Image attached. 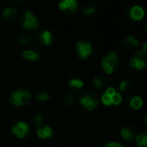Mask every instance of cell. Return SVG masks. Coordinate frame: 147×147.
Wrapping results in <instances>:
<instances>
[{
    "mask_svg": "<svg viewBox=\"0 0 147 147\" xmlns=\"http://www.w3.org/2000/svg\"><path fill=\"white\" fill-rule=\"evenodd\" d=\"M146 51H147V43H144V46H143V49H142L141 50L137 51V52L134 54V58L140 59V58L143 57L144 55H146Z\"/></svg>",
    "mask_w": 147,
    "mask_h": 147,
    "instance_id": "obj_16",
    "label": "cell"
},
{
    "mask_svg": "<svg viewBox=\"0 0 147 147\" xmlns=\"http://www.w3.org/2000/svg\"><path fill=\"white\" fill-rule=\"evenodd\" d=\"M130 105L132 108L134 109H139L142 105H143V100L140 97L138 96H134L131 100H130Z\"/></svg>",
    "mask_w": 147,
    "mask_h": 147,
    "instance_id": "obj_13",
    "label": "cell"
},
{
    "mask_svg": "<svg viewBox=\"0 0 147 147\" xmlns=\"http://www.w3.org/2000/svg\"><path fill=\"white\" fill-rule=\"evenodd\" d=\"M144 134L140 133L137 136L136 138V142L138 144V146H143V142H144Z\"/></svg>",
    "mask_w": 147,
    "mask_h": 147,
    "instance_id": "obj_25",
    "label": "cell"
},
{
    "mask_svg": "<svg viewBox=\"0 0 147 147\" xmlns=\"http://www.w3.org/2000/svg\"><path fill=\"white\" fill-rule=\"evenodd\" d=\"M31 94L29 91H23V90H17L14 91L11 94V102L15 105L16 106H21L29 105L31 101Z\"/></svg>",
    "mask_w": 147,
    "mask_h": 147,
    "instance_id": "obj_1",
    "label": "cell"
},
{
    "mask_svg": "<svg viewBox=\"0 0 147 147\" xmlns=\"http://www.w3.org/2000/svg\"><path fill=\"white\" fill-rule=\"evenodd\" d=\"M74 100H75V99L73 94H68L64 100V102L67 106H71L74 103Z\"/></svg>",
    "mask_w": 147,
    "mask_h": 147,
    "instance_id": "obj_21",
    "label": "cell"
},
{
    "mask_svg": "<svg viewBox=\"0 0 147 147\" xmlns=\"http://www.w3.org/2000/svg\"><path fill=\"white\" fill-rule=\"evenodd\" d=\"M101 101L104 105L106 106H110L112 105V98L111 96L107 95L106 94H104L101 97Z\"/></svg>",
    "mask_w": 147,
    "mask_h": 147,
    "instance_id": "obj_20",
    "label": "cell"
},
{
    "mask_svg": "<svg viewBox=\"0 0 147 147\" xmlns=\"http://www.w3.org/2000/svg\"><path fill=\"white\" fill-rule=\"evenodd\" d=\"M16 1H18V2H20V1H24V0H16Z\"/></svg>",
    "mask_w": 147,
    "mask_h": 147,
    "instance_id": "obj_34",
    "label": "cell"
},
{
    "mask_svg": "<svg viewBox=\"0 0 147 147\" xmlns=\"http://www.w3.org/2000/svg\"><path fill=\"white\" fill-rule=\"evenodd\" d=\"M23 58L29 60L31 62H37L40 58V55L37 53L34 50H25L23 52Z\"/></svg>",
    "mask_w": 147,
    "mask_h": 147,
    "instance_id": "obj_10",
    "label": "cell"
},
{
    "mask_svg": "<svg viewBox=\"0 0 147 147\" xmlns=\"http://www.w3.org/2000/svg\"><path fill=\"white\" fill-rule=\"evenodd\" d=\"M43 129H44V132H45V134H46V138H50L52 136V134H53L52 129L49 126H44Z\"/></svg>",
    "mask_w": 147,
    "mask_h": 147,
    "instance_id": "obj_26",
    "label": "cell"
},
{
    "mask_svg": "<svg viewBox=\"0 0 147 147\" xmlns=\"http://www.w3.org/2000/svg\"><path fill=\"white\" fill-rule=\"evenodd\" d=\"M17 128H18L20 131L23 132L25 134H27V133L29 132V126H27V124H25L24 122H22V121H19V122H17Z\"/></svg>",
    "mask_w": 147,
    "mask_h": 147,
    "instance_id": "obj_19",
    "label": "cell"
},
{
    "mask_svg": "<svg viewBox=\"0 0 147 147\" xmlns=\"http://www.w3.org/2000/svg\"><path fill=\"white\" fill-rule=\"evenodd\" d=\"M124 44L126 46H138L139 45V42L138 39H136L133 36H128L126 40L124 41Z\"/></svg>",
    "mask_w": 147,
    "mask_h": 147,
    "instance_id": "obj_14",
    "label": "cell"
},
{
    "mask_svg": "<svg viewBox=\"0 0 147 147\" xmlns=\"http://www.w3.org/2000/svg\"><path fill=\"white\" fill-rule=\"evenodd\" d=\"M29 41H31V38H29L28 36H26V35H22V36H20V37H18V42H19V43H21V44H23V45L27 44Z\"/></svg>",
    "mask_w": 147,
    "mask_h": 147,
    "instance_id": "obj_23",
    "label": "cell"
},
{
    "mask_svg": "<svg viewBox=\"0 0 147 147\" xmlns=\"http://www.w3.org/2000/svg\"><path fill=\"white\" fill-rule=\"evenodd\" d=\"M107 57L109 58V60H111V61H115V60H117V59H118L117 54H116L115 52H111V53H109L108 55H107Z\"/></svg>",
    "mask_w": 147,
    "mask_h": 147,
    "instance_id": "obj_30",
    "label": "cell"
},
{
    "mask_svg": "<svg viewBox=\"0 0 147 147\" xmlns=\"http://www.w3.org/2000/svg\"><path fill=\"white\" fill-rule=\"evenodd\" d=\"M49 95L47 93H45V92L40 93V94L37 96V99L38 100H40V101L47 100H49Z\"/></svg>",
    "mask_w": 147,
    "mask_h": 147,
    "instance_id": "obj_24",
    "label": "cell"
},
{
    "mask_svg": "<svg viewBox=\"0 0 147 147\" xmlns=\"http://www.w3.org/2000/svg\"><path fill=\"white\" fill-rule=\"evenodd\" d=\"M129 86V83H128V81H126V80H123L121 83H120V89L121 90V91H124L125 89H126V87Z\"/></svg>",
    "mask_w": 147,
    "mask_h": 147,
    "instance_id": "obj_28",
    "label": "cell"
},
{
    "mask_svg": "<svg viewBox=\"0 0 147 147\" xmlns=\"http://www.w3.org/2000/svg\"><path fill=\"white\" fill-rule=\"evenodd\" d=\"M105 82H106V79L104 77H95L93 80L94 86L98 88V89H100V88L103 87Z\"/></svg>",
    "mask_w": 147,
    "mask_h": 147,
    "instance_id": "obj_15",
    "label": "cell"
},
{
    "mask_svg": "<svg viewBox=\"0 0 147 147\" xmlns=\"http://www.w3.org/2000/svg\"><path fill=\"white\" fill-rule=\"evenodd\" d=\"M43 117L40 116V115H37V116L35 117V122H36V124H37V126H41L42 123H43Z\"/></svg>",
    "mask_w": 147,
    "mask_h": 147,
    "instance_id": "obj_29",
    "label": "cell"
},
{
    "mask_svg": "<svg viewBox=\"0 0 147 147\" xmlns=\"http://www.w3.org/2000/svg\"><path fill=\"white\" fill-rule=\"evenodd\" d=\"M17 14V10L12 7L5 8L2 12V17L5 20H12L16 17Z\"/></svg>",
    "mask_w": 147,
    "mask_h": 147,
    "instance_id": "obj_9",
    "label": "cell"
},
{
    "mask_svg": "<svg viewBox=\"0 0 147 147\" xmlns=\"http://www.w3.org/2000/svg\"><path fill=\"white\" fill-rule=\"evenodd\" d=\"M121 136L126 140H132L134 137L133 130L131 127H124L121 130Z\"/></svg>",
    "mask_w": 147,
    "mask_h": 147,
    "instance_id": "obj_11",
    "label": "cell"
},
{
    "mask_svg": "<svg viewBox=\"0 0 147 147\" xmlns=\"http://www.w3.org/2000/svg\"><path fill=\"white\" fill-rule=\"evenodd\" d=\"M143 146H147V132L144 134V142H143Z\"/></svg>",
    "mask_w": 147,
    "mask_h": 147,
    "instance_id": "obj_33",
    "label": "cell"
},
{
    "mask_svg": "<svg viewBox=\"0 0 147 147\" xmlns=\"http://www.w3.org/2000/svg\"><path fill=\"white\" fill-rule=\"evenodd\" d=\"M146 31H147V25H146Z\"/></svg>",
    "mask_w": 147,
    "mask_h": 147,
    "instance_id": "obj_36",
    "label": "cell"
},
{
    "mask_svg": "<svg viewBox=\"0 0 147 147\" xmlns=\"http://www.w3.org/2000/svg\"><path fill=\"white\" fill-rule=\"evenodd\" d=\"M101 64H102V68L106 73L112 74L114 71V69H116L118 68V66H119V61H118V59L115 61H111V60H109L107 55H106L102 59Z\"/></svg>",
    "mask_w": 147,
    "mask_h": 147,
    "instance_id": "obj_6",
    "label": "cell"
},
{
    "mask_svg": "<svg viewBox=\"0 0 147 147\" xmlns=\"http://www.w3.org/2000/svg\"><path fill=\"white\" fill-rule=\"evenodd\" d=\"M78 6L77 0H60L58 7L62 11L68 14L74 13Z\"/></svg>",
    "mask_w": 147,
    "mask_h": 147,
    "instance_id": "obj_5",
    "label": "cell"
},
{
    "mask_svg": "<svg viewBox=\"0 0 147 147\" xmlns=\"http://www.w3.org/2000/svg\"><path fill=\"white\" fill-rule=\"evenodd\" d=\"M111 98H112V104H113V105H119L122 101L121 95L120 94H118V93H115Z\"/></svg>",
    "mask_w": 147,
    "mask_h": 147,
    "instance_id": "obj_18",
    "label": "cell"
},
{
    "mask_svg": "<svg viewBox=\"0 0 147 147\" xmlns=\"http://www.w3.org/2000/svg\"><path fill=\"white\" fill-rule=\"evenodd\" d=\"M76 52L80 59L86 60L88 56L92 55V45L89 43L80 41L76 43Z\"/></svg>",
    "mask_w": 147,
    "mask_h": 147,
    "instance_id": "obj_3",
    "label": "cell"
},
{
    "mask_svg": "<svg viewBox=\"0 0 147 147\" xmlns=\"http://www.w3.org/2000/svg\"><path fill=\"white\" fill-rule=\"evenodd\" d=\"M137 62H138V59L137 58H132V60H131V62H130V66L132 67V68H135L136 67V64H137Z\"/></svg>",
    "mask_w": 147,
    "mask_h": 147,
    "instance_id": "obj_32",
    "label": "cell"
},
{
    "mask_svg": "<svg viewBox=\"0 0 147 147\" xmlns=\"http://www.w3.org/2000/svg\"><path fill=\"white\" fill-rule=\"evenodd\" d=\"M145 120H146V123H147V116H146V119H145Z\"/></svg>",
    "mask_w": 147,
    "mask_h": 147,
    "instance_id": "obj_35",
    "label": "cell"
},
{
    "mask_svg": "<svg viewBox=\"0 0 147 147\" xmlns=\"http://www.w3.org/2000/svg\"><path fill=\"white\" fill-rule=\"evenodd\" d=\"M69 85L74 88H81L83 86V82L79 79H73L69 81Z\"/></svg>",
    "mask_w": 147,
    "mask_h": 147,
    "instance_id": "obj_17",
    "label": "cell"
},
{
    "mask_svg": "<svg viewBox=\"0 0 147 147\" xmlns=\"http://www.w3.org/2000/svg\"><path fill=\"white\" fill-rule=\"evenodd\" d=\"M115 93H116V90L114 89L113 87H109V88H107L106 91V94L107 95L111 96V97H112Z\"/></svg>",
    "mask_w": 147,
    "mask_h": 147,
    "instance_id": "obj_31",
    "label": "cell"
},
{
    "mask_svg": "<svg viewBox=\"0 0 147 147\" xmlns=\"http://www.w3.org/2000/svg\"><path fill=\"white\" fill-rule=\"evenodd\" d=\"M147 66V62L146 61H144V60H141V59H138V62H137V64H136V69H145Z\"/></svg>",
    "mask_w": 147,
    "mask_h": 147,
    "instance_id": "obj_22",
    "label": "cell"
},
{
    "mask_svg": "<svg viewBox=\"0 0 147 147\" xmlns=\"http://www.w3.org/2000/svg\"><path fill=\"white\" fill-rule=\"evenodd\" d=\"M130 17L135 21H139L144 17V11L142 7L138 5H135L132 7L129 11Z\"/></svg>",
    "mask_w": 147,
    "mask_h": 147,
    "instance_id": "obj_7",
    "label": "cell"
},
{
    "mask_svg": "<svg viewBox=\"0 0 147 147\" xmlns=\"http://www.w3.org/2000/svg\"><path fill=\"white\" fill-rule=\"evenodd\" d=\"M23 27L25 29H35L38 28L39 22L37 17H35L31 11H26L23 17Z\"/></svg>",
    "mask_w": 147,
    "mask_h": 147,
    "instance_id": "obj_2",
    "label": "cell"
},
{
    "mask_svg": "<svg viewBox=\"0 0 147 147\" xmlns=\"http://www.w3.org/2000/svg\"><path fill=\"white\" fill-rule=\"evenodd\" d=\"M80 103L86 109L90 110V111L94 109L99 105L98 99L96 95L94 94H86L84 96H82L80 99Z\"/></svg>",
    "mask_w": 147,
    "mask_h": 147,
    "instance_id": "obj_4",
    "label": "cell"
},
{
    "mask_svg": "<svg viewBox=\"0 0 147 147\" xmlns=\"http://www.w3.org/2000/svg\"><path fill=\"white\" fill-rule=\"evenodd\" d=\"M37 135H38V137H39L40 138H47L43 127H41V128L37 131Z\"/></svg>",
    "mask_w": 147,
    "mask_h": 147,
    "instance_id": "obj_27",
    "label": "cell"
},
{
    "mask_svg": "<svg viewBox=\"0 0 147 147\" xmlns=\"http://www.w3.org/2000/svg\"><path fill=\"white\" fill-rule=\"evenodd\" d=\"M96 11V6L94 5H92V4H88V5H86L82 10V13L86 16H90V15H93Z\"/></svg>",
    "mask_w": 147,
    "mask_h": 147,
    "instance_id": "obj_12",
    "label": "cell"
},
{
    "mask_svg": "<svg viewBox=\"0 0 147 147\" xmlns=\"http://www.w3.org/2000/svg\"><path fill=\"white\" fill-rule=\"evenodd\" d=\"M37 41L45 45H50L53 41V36L49 31H43V32H41L37 36Z\"/></svg>",
    "mask_w": 147,
    "mask_h": 147,
    "instance_id": "obj_8",
    "label": "cell"
}]
</instances>
